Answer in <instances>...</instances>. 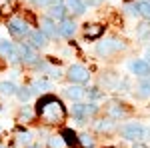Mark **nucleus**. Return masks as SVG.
<instances>
[{
    "label": "nucleus",
    "instance_id": "obj_1",
    "mask_svg": "<svg viewBox=\"0 0 150 148\" xmlns=\"http://www.w3.org/2000/svg\"><path fill=\"white\" fill-rule=\"evenodd\" d=\"M36 112L38 116L48 122V124H58V122H62L64 118H66V110H64V106L60 100H56L54 96H44V98H40L38 104H36Z\"/></svg>",
    "mask_w": 150,
    "mask_h": 148
},
{
    "label": "nucleus",
    "instance_id": "obj_2",
    "mask_svg": "<svg viewBox=\"0 0 150 148\" xmlns=\"http://www.w3.org/2000/svg\"><path fill=\"white\" fill-rule=\"evenodd\" d=\"M120 134H122V138H126V140H142V138L148 136V130L144 128L142 124H136V122H130V124L122 126L120 128Z\"/></svg>",
    "mask_w": 150,
    "mask_h": 148
},
{
    "label": "nucleus",
    "instance_id": "obj_3",
    "mask_svg": "<svg viewBox=\"0 0 150 148\" xmlns=\"http://www.w3.org/2000/svg\"><path fill=\"white\" fill-rule=\"evenodd\" d=\"M68 78L74 84H84V82H88V78H90V72L84 68L82 64H72L68 68Z\"/></svg>",
    "mask_w": 150,
    "mask_h": 148
},
{
    "label": "nucleus",
    "instance_id": "obj_4",
    "mask_svg": "<svg viewBox=\"0 0 150 148\" xmlns=\"http://www.w3.org/2000/svg\"><path fill=\"white\" fill-rule=\"evenodd\" d=\"M8 32L16 38H22V36L28 34V24L24 22L22 18H12L8 22Z\"/></svg>",
    "mask_w": 150,
    "mask_h": 148
},
{
    "label": "nucleus",
    "instance_id": "obj_5",
    "mask_svg": "<svg viewBox=\"0 0 150 148\" xmlns=\"http://www.w3.org/2000/svg\"><path fill=\"white\" fill-rule=\"evenodd\" d=\"M122 48H124V44H122L120 40H114V38H112V40H106L104 44H98L96 50H98L100 56H110L112 52H118V50H122Z\"/></svg>",
    "mask_w": 150,
    "mask_h": 148
},
{
    "label": "nucleus",
    "instance_id": "obj_6",
    "mask_svg": "<svg viewBox=\"0 0 150 148\" xmlns=\"http://www.w3.org/2000/svg\"><path fill=\"white\" fill-rule=\"evenodd\" d=\"M16 54L22 58L24 62H36V52H34V48L30 44H20L18 48H16Z\"/></svg>",
    "mask_w": 150,
    "mask_h": 148
},
{
    "label": "nucleus",
    "instance_id": "obj_7",
    "mask_svg": "<svg viewBox=\"0 0 150 148\" xmlns=\"http://www.w3.org/2000/svg\"><path fill=\"white\" fill-rule=\"evenodd\" d=\"M60 36H64V38H70V36L76 32V22L74 20H60V26H58V30H56Z\"/></svg>",
    "mask_w": 150,
    "mask_h": 148
},
{
    "label": "nucleus",
    "instance_id": "obj_8",
    "mask_svg": "<svg viewBox=\"0 0 150 148\" xmlns=\"http://www.w3.org/2000/svg\"><path fill=\"white\" fill-rule=\"evenodd\" d=\"M0 54H2L4 58H10V60H16V58H18L14 44L8 42V40H0Z\"/></svg>",
    "mask_w": 150,
    "mask_h": 148
},
{
    "label": "nucleus",
    "instance_id": "obj_9",
    "mask_svg": "<svg viewBox=\"0 0 150 148\" xmlns=\"http://www.w3.org/2000/svg\"><path fill=\"white\" fill-rule=\"evenodd\" d=\"M40 32L46 36V38H52V36H56V26L52 22V18H42L40 20Z\"/></svg>",
    "mask_w": 150,
    "mask_h": 148
},
{
    "label": "nucleus",
    "instance_id": "obj_10",
    "mask_svg": "<svg viewBox=\"0 0 150 148\" xmlns=\"http://www.w3.org/2000/svg\"><path fill=\"white\" fill-rule=\"evenodd\" d=\"M28 40H30V46H34V48H42V46L46 44V36L42 34L40 30H32V32H28Z\"/></svg>",
    "mask_w": 150,
    "mask_h": 148
},
{
    "label": "nucleus",
    "instance_id": "obj_11",
    "mask_svg": "<svg viewBox=\"0 0 150 148\" xmlns=\"http://www.w3.org/2000/svg\"><path fill=\"white\" fill-rule=\"evenodd\" d=\"M102 32H104V26H102V24H86V28H84V36H86V38H90V40L98 38Z\"/></svg>",
    "mask_w": 150,
    "mask_h": 148
},
{
    "label": "nucleus",
    "instance_id": "obj_12",
    "mask_svg": "<svg viewBox=\"0 0 150 148\" xmlns=\"http://www.w3.org/2000/svg\"><path fill=\"white\" fill-rule=\"evenodd\" d=\"M132 72H134L136 76L146 78V76L150 74V64H148V62H144V60H138V62H134V64H132Z\"/></svg>",
    "mask_w": 150,
    "mask_h": 148
},
{
    "label": "nucleus",
    "instance_id": "obj_13",
    "mask_svg": "<svg viewBox=\"0 0 150 148\" xmlns=\"http://www.w3.org/2000/svg\"><path fill=\"white\" fill-rule=\"evenodd\" d=\"M64 8L70 10V12H74V14H82V12L86 10V6H84L82 0H66V2H64Z\"/></svg>",
    "mask_w": 150,
    "mask_h": 148
},
{
    "label": "nucleus",
    "instance_id": "obj_14",
    "mask_svg": "<svg viewBox=\"0 0 150 148\" xmlns=\"http://www.w3.org/2000/svg\"><path fill=\"white\" fill-rule=\"evenodd\" d=\"M62 140H64V144L66 146H76L78 144V136H76V132L74 130H70V128H66V130H62Z\"/></svg>",
    "mask_w": 150,
    "mask_h": 148
},
{
    "label": "nucleus",
    "instance_id": "obj_15",
    "mask_svg": "<svg viewBox=\"0 0 150 148\" xmlns=\"http://www.w3.org/2000/svg\"><path fill=\"white\" fill-rule=\"evenodd\" d=\"M72 116H74V118H78V120L86 118V116H88V106H86V104L76 102L74 106H72Z\"/></svg>",
    "mask_w": 150,
    "mask_h": 148
},
{
    "label": "nucleus",
    "instance_id": "obj_16",
    "mask_svg": "<svg viewBox=\"0 0 150 148\" xmlns=\"http://www.w3.org/2000/svg\"><path fill=\"white\" fill-rule=\"evenodd\" d=\"M64 12L66 8L62 6V4H54V6H50V18H56V20H64Z\"/></svg>",
    "mask_w": 150,
    "mask_h": 148
},
{
    "label": "nucleus",
    "instance_id": "obj_17",
    "mask_svg": "<svg viewBox=\"0 0 150 148\" xmlns=\"http://www.w3.org/2000/svg\"><path fill=\"white\" fill-rule=\"evenodd\" d=\"M84 88H78V86H70V88H66V96L68 98H72V100H80V98H84Z\"/></svg>",
    "mask_w": 150,
    "mask_h": 148
},
{
    "label": "nucleus",
    "instance_id": "obj_18",
    "mask_svg": "<svg viewBox=\"0 0 150 148\" xmlns=\"http://www.w3.org/2000/svg\"><path fill=\"white\" fill-rule=\"evenodd\" d=\"M136 8H138V14H142L144 18H150V0H140Z\"/></svg>",
    "mask_w": 150,
    "mask_h": 148
},
{
    "label": "nucleus",
    "instance_id": "obj_19",
    "mask_svg": "<svg viewBox=\"0 0 150 148\" xmlns=\"http://www.w3.org/2000/svg\"><path fill=\"white\" fill-rule=\"evenodd\" d=\"M16 86L12 84V82H0V92L2 94H6V96H12V94H16Z\"/></svg>",
    "mask_w": 150,
    "mask_h": 148
},
{
    "label": "nucleus",
    "instance_id": "obj_20",
    "mask_svg": "<svg viewBox=\"0 0 150 148\" xmlns=\"http://www.w3.org/2000/svg\"><path fill=\"white\" fill-rule=\"evenodd\" d=\"M46 88H50L48 80H36L34 84H32V88H30V92H40V90H46Z\"/></svg>",
    "mask_w": 150,
    "mask_h": 148
},
{
    "label": "nucleus",
    "instance_id": "obj_21",
    "mask_svg": "<svg viewBox=\"0 0 150 148\" xmlns=\"http://www.w3.org/2000/svg\"><path fill=\"white\" fill-rule=\"evenodd\" d=\"M48 146H50V148H64L66 144H64L62 136H52L50 140H48Z\"/></svg>",
    "mask_w": 150,
    "mask_h": 148
},
{
    "label": "nucleus",
    "instance_id": "obj_22",
    "mask_svg": "<svg viewBox=\"0 0 150 148\" xmlns=\"http://www.w3.org/2000/svg\"><path fill=\"white\" fill-rule=\"evenodd\" d=\"M112 128H114V122H112V120H100V122L96 124V130H100V132H102V130L108 132V130H112Z\"/></svg>",
    "mask_w": 150,
    "mask_h": 148
},
{
    "label": "nucleus",
    "instance_id": "obj_23",
    "mask_svg": "<svg viewBox=\"0 0 150 148\" xmlns=\"http://www.w3.org/2000/svg\"><path fill=\"white\" fill-rule=\"evenodd\" d=\"M78 144H82L84 148H92L94 146V140L88 134H82V136H78Z\"/></svg>",
    "mask_w": 150,
    "mask_h": 148
},
{
    "label": "nucleus",
    "instance_id": "obj_24",
    "mask_svg": "<svg viewBox=\"0 0 150 148\" xmlns=\"http://www.w3.org/2000/svg\"><path fill=\"white\" fill-rule=\"evenodd\" d=\"M138 90L142 96H150V80H142L138 86Z\"/></svg>",
    "mask_w": 150,
    "mask_h": 148
},
{
    "label": "nucleus",
    "instance_id": "obj_25",
    "mask_svg": "<svg viewBox=\"0 0 150 148\" xmlns=\"http://www.w3.org/2000/svg\"><path fill=\"white\" fill-rule=\"evenodd\" d=\"M30 94H32V92H30V88H20V90H16V96H18L22 102H26V100L30 98Z\"/></svg>",
    "mask_w": 150,
    "mask_h": 148
},
{
    "label": "nucleus",
    "instance_id": "obj_26",
    "mask_svg": "<svg viewBox=\"0 0 150 148\" xmlns=\"http://www.w3.org/2000/svg\"><path fill=\"white\" fill-rule=\"evenodd\" d=\"M108 112L112 114L114 118H118V116H122V114H124V110H122V108H118V104H112V106H108Z\"/></svg>",
    "mask_w": 150,
    "mask_h": 148
},
{
    "label": "nucleus",
    "instance_id": "obj_27",
    "mask_svg": "<svg viewBox=\"0 0 150 148\" xmlns=\"http://www.w3.org/2000/svg\"><path fill=\"white\" fill-rule=\"evenodd\" d=\"M18 144H28L30 142V132H18Z\"/></svg>",
    "mask_w": 150,
    "mask_h": 148
},
{
    "label": "nucleus",
    "instance_id": "obj_28",
    "mask_svg": "<svg viewBox=\"0 0 150 148\" xmlns=\"http://www.w3.org/2000/svg\"><path fill=\"white\" fill-rule=\"evenodd\" d=\"M100 96H102V94H100V92L96 90V88H90V90H88V98H92V100L100 98Z\"/></svg>",
    "mask_w": 150,
    "mask_h": 148
},
{
    "label": "nucleus",
    "instance_id": "obj_29",
    "mask_svg": "<svg viewBox=\"0 0 150 148\" xmlns=\"http://www.w3.org/2000/svg\"><path fill=\"white\" fill-rule=\"evenodd\" d=\"M126 8H128V12H130V14H138V8H136V4H128Z\"/></svg>",
    "mask_w": 150,
    "mask_h": 148
},
{
    "label": "nucleus",
    "instance_id": "obj_30",
    "mask_svg": "<svg viewBox=\"0 0 150 148\" xmlns=\"http://www.w3.org/2000/svg\"><path fill=\"white\" fill-rule=\"evenodd\" d=\"M34 4H48V2H52V0H32Z\"/></svg>",
    "mask_w": 150,
    "mask_h": 148
},
{
    "label": "nucleus",
    "instance_id": "obj_31",
    "mask_svg": "<svg viewBox=\"0 0 150 148\" xmlns=\"http://www.w3.org/2000/svg\"><path fill=\"white\" fill-rule=\"evenodd\" d=\"M86 2H88V4H98L100 0H86Z\"/></svg>",
    "mask_w": 150,
    "mask_h": 148
},
{
    "label": "nucleus",
    "instance_id": "obj_32",
    "mask_svg": "<svg viewBox=\"0 0 150 148\" xmlns=\"http://www.w3.org/2000/svg\"><path fill=\"white\" fill-rule=\"evenodd\" d=\"M146 56H148V64H150V50H148V54H146Z\"/></svg>",
    "mask_w": 150,
    "mask_h": 148
},
{
    "label": "nucleus",
    "instance_id": "obj_33",
    "mask_svg": "<svg viewBox=\"0 0 150 148\" xmlns=\"http://www.w3.org/2000/svg\"><path fill=\"white\" fill-rule=\"evenodd\" d=\"M0 4H4V0H0Z\"/></svg>",
    "mask_w": 150,
    "mask_h": 148
}]
</instances>
